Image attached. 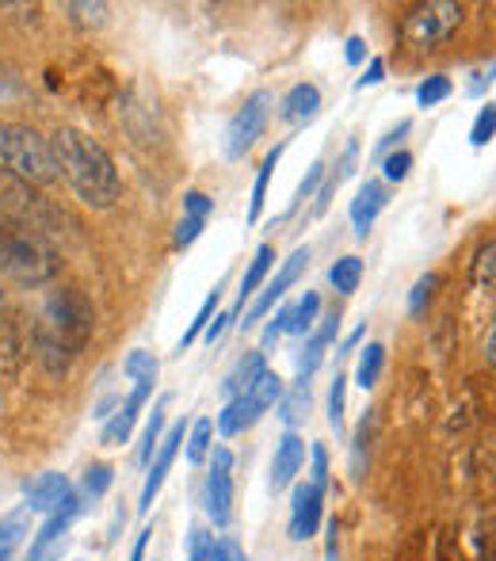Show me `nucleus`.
I'll list each match as a JSON object with an SVG mask.
<instances>
[{
	"instance_id": "obj_1",
	"label": "nucleus",
	"mask_w": 496,
	"mask_h": 561,
	"mask_svg": "<svg viewBox=\"0 0 496 561\" xmlns=\"http://www.w3.org/2000/svg\"><path fill=\"white\" fill-rule=\"evenodd\" d=\"M54 149V164H58V176L69 180V187L77 192V199L92 210H107L115 207L123 184L119 172H115V161L96 138H89L84 130H73V126H61L50 138Z\"/></svg>"
},
{
	"instance_id": "obj_2",
	"label": "nucleus",
	"mask_w": 496,
	"mask_h": 561,
	"mask_svg": "<svg viewBox=\"0 0 496 561\" xmlns=\"http://www.w3.org/2000/svg\"><path fill=\"white\" fill-rule=\"evenodd\" d=\"M96 325L92 302L77 287H66L46 298L43 313L35 321V355L50 375H61L77 355L84 352Z\"/></svg>"
},
{
	"instance_id": "obj_3",
	"label": "nucleus",
	"mask_w": 496,
	"mask_h": 561,
	"mask_svg": "<svg viewBox=\"0 0 496 561\" xmlns=\"http://www.w3.org/2000/svg\"><path fill=\"white\" fill-rule=\"evenodd\" d=\"M0 172L23 184H54L58 164H54L50 138H43L27 123H0Z\"/></svg>"
},
{
	"instance_id": "obj_4",
	"label": "nucleus",
	"mask_w": 496,
	"mask_h": 561,
	"mask_svg": "<svg viewBox=\"0 0 496 561\" xmlns=\"http://www.w3.org/2000/svg\"><path fill=\"white\" fill-rule=\"evenodd\" d=\"M0 267L15 283H46L58 272V252L43 241L31 226L23 222H0Z\"/></svg>"
},
{
	"instance_id": "obj_5",
	"label": "nucleus",
	"mask_w": 496,
	"mask_h": 561,
	"mask_svg": "<svg viewBox=\"0 0 496 561\" xmlns=\"http://www.w3.org/2000/svg\"><path fill=\"white\" fill-rule=\"evenodd\" d=\"M462 23V4H451V0H431V4H420L405 15L401 23V38H405L413 50H436L447 38L459 31Z\"/></svg>"
},
{
	"instance_id": "obj_6",
	"label": "nucleus",
	"mask_w": 496,
	"mask_h": 561,
	"mask_svg": "<svg viewBox=\"0 0 496 561\" xmlns=\"http://www.w3.org/2000/svg\"><path fill=\"white\" fill-rule=\"evenodd\" d=\"M279 398H282V378L275 375V370H264V375L252 382V390L233 398L230 405L218 413V432H222V436H241V432L252 428Z\"/></svg>"
},
{
	"instance_id": "obj_7",
	"label": "nucleus",
	"mask_w": 496,
	"mask_h": 561,
	"mask_svg": "<svg viewBox=\"0 0 496 561\" xmlns=\"http://www.w3.org/2000/svg\"><path fill=\"white\" fill-rule=\"evenodd\" d=\"M203 508L210 524L230 527L233 519V455L230 447H210V470L203 481Z\"/></svg>"
},
{
	"instance_id": "obj_8",
	"label": "nucleus",
	"mask_w": 496,
	"mask_h": 561,
	"mask_svg": "<svg viewBox=\"0 0 496 561\" xmlns=\"http://www.w3.org/2000/svg\"><path fill=\"white\" fill-rule=\"evenodd\" d=\"M267 118H272V92H252L245 104L233 112L230 126H226V157H230V161H241V157L256 146Z\"/></svg>"
},
{
	"instance_id": "obj_9",
	"label": "nucleus",
	"mask_w": 496,
	"mask_h": 561,
	"mask_svg": "<svg viewBox=\"0 0 496 561\" xmlns=\"http://www.w3.org/2000/svg\"><path fill=\"white\" fill-rule=\"evenodd\" d=\"M305 267H310V249H295V252H290V260H282V267L275 272V279L264 287V295H259L256 302L249 306V313H245V321H241V325L252 329L256 321H264L267 313L275 310V302H279V298L287 295V290L295 287L298 279H302Z\"/></svg>"
},
{
	"instance_id": "obj_10",
	"label": "nucleus",
	"mask_w": 496,
	"mask_h": 561,
	"mask_svg": "<svg viewBox=\"0 0 496 561\" xmlns=\"http://www.w3.org/2000/svg\"><path fill=\"white\" fill-rule=\"evenodd\" d=\"M81 493L73 489V496H69L66 504H61L54 516H46V524L38 527V535L31 539V550H27V561H58L61 554V542H66V531L69 524H73L77 516H81Z\"/></svg>"
},
{
	"instance_id": "obj_11",
	"label": "nucleus",
	"mask_w": 496,
	"mask_h": 561,
	"mask_svg": "<svg viewBox=\"0 0 496 561\" xmlns=\"http://www.w3.org/2000/svg\"><path fill=\"white\" fill-rule=\"evenodd\" d=\"M321 508H325V489L313 485V481H302L295 489V504H290V539L295 542H305L318 535L321 527Z\"/></svg>"
},
{
	"instance_id": "obj_12",
	"label": "nucleus",
	"mask_w": 496,
	"mask_h": 561,
	"mask_svg": "<svg viewBox=\"0 0 496 561\" xmlns=\"http://www.w3.org/2000/svg\"><path fill=\"white\" fill-rule=\"evenodd\" d=\"M184 439H187L184 436V421H180V424H172L169 436H164L161 447H157L153 462H149V473H146V485H141V501H138L141 516H146V512L153 508L157 493H161L164 478H169V470H172V458H176V450H180V444H184Z\"/></svg>"
},
{
	"instance_id": "obj_13",
	"label": "nucleus",
	"mask_w": 496,
	"mask_h": 561,
	"mask_svg": "<svg viewBox=\"0 0 496 561\" xmlns=\"http://www.w3.org/2000/svg\"><path fill=\"white\" fill-rule=\"evenodd\" d=\"M69 496H73V485H69L66 473H38V478H31L27 485H23L27 512H46V516H54Z\"/></svg>"
},
{
	"instance_id": "obj_14",
	"label": "nucleus",
	"mask_w": 496,
	"mask_h": 561,
	"mask_svg": "<svg viewBox=\"0 0 496 561\" xmlns=\"http://www.w3.org/2000/svg\"><path fill=\"white\" fill-rule=\"evenodd\" d=\"M149 393H153V386H134V393L119 405V413H115L112 421L104 424V436H100V444H104V447H119V444L130 439L134 421H138V413H141V405L149 401Z\"/></svg>"
},
{
	"instance_id": "obj_15",
	"label": "nucleus",
	"mask_w": 496,
	"mask_h": 561,
	"mask_svg": "<svg viewBox=\"0 0 496 561\" xmlns=\"http://www.w3.org/2000/svg\"><path fill=\"white\" fill-rule=\"evenodd\" d=\"M305 462V439L295 436V432H287V436L275 444V458H272V493H279V489H287L290 481H295V473L302 470Z\"/></svg>"
},
{
	"instance_id": "obj_16",
	"label": "nucleus",
	"mask_w": 496,
	"mask_h": 561,
	"mask_svg": "<svg viewBox=\"0 0 496 561\" xmlns=\"http://www.w3.org/2000/svg\"><path fill=\"white\" fill-rule=\"evenodd\" d=\"M187 561H249V554L241 550V542L215 539L207 527H192V539H187Z\"/></svg>"
},
{
	"instance_id": "obj_17",
	"label": "nucleus",
	"mask_w": 496,
	"mask_h": 561,
	"mask_svg": "<svg viewBox=\"0 0 496 561\" xmlns=\"http://www.w3.org/2000/svg\"><path fill=\"white\" fill-rule=\"evenodd\" d=\"M385 203H390V192H385V184H378V180H367L364 187H359V195L351 199V226H356V237H367L378 222V215L385 210Z\"/></svg>"
},
{
	"instance_id": "obj_18",
	"label": "nucleus",
	"mask_w": 496,
	"mask_h": 561,
	"mask_svg": "<svg viewBox=\"0 0 496 561\" xmlns=\"http://www.w3.org/2000/svg\"><path fill=\"white\" fill-rule=\"evenodd\" d=\"M336 333H341V318H325V325L318 329V333H310V340L302 344V352H298V382H310L313 370L321 367V359H325L328 344L336 340Z\"/></svg>"
},
{
	"instance_id": "obj_19",
	"label": "nucleus",
	"mask_w": 496,
	"mask_h": 561,
	"mask_svg": "<svg viewBox=\"0 0 496 561\" xmlns=\"http://www.w3.org/2000/svg\"><path fill=\"white\" fill-rule=\"evenodd\" d=\"M321 115V92H318V84H295V89L282 96V104H279V118L282 123H290V126H305V123H313V118Z\"/></svg>"
},
{
	"instance_id": "obj_20",
	"label": "nucleus",
	"mask_w": 496,
	"mask_h": 561,
	"mask_svg": "<svg viewBox=\"0 0 496 561\" xmlns=\"http://www.w3.org/2000/svg\"><path fill=\"white\" fill-rule=\"evenodd\" d=\"M272 264H275V249H272V244H259L256 256H252V264H249V272H245V279H241L238 306H233V310H230V318H233V321H238V313L245 310V302H249V298L259 290V283L267 279V272H272Z\"/></svg>"
},
{
	"instance_id": "obj_21",
	"label": "nucleus",
	"mask_w": 496,
	"mask_h": 561,
	"mask_svg": "<svg viewBox=\"0 0 496 561\" xmlns=\"http://www.w3.org/2000/svg\"><path fill=\"white\" fill-rule=\"evenodd\" d=\"M267 370V363H264V352H245L238 363H233V370L226 375V382H222V390L230 393V401L233 398H241L245 390H252V382H256L259 375Z\"/></svg>"
},
{
	"instance_id": "obj_22",
	"label": "nucleus",
	"mask_w": 496,
	"mask_h": 561,
	"mask_svg": "<svg viewBox=\"0 0 496 561\" xmlns=\"http://www.w3.org/2000/svg\"><path fill=\"white\" fill-rule=\"evenodd\" d=\"M310 409H313L310 382H295L290 390H282V398H279V421L287 424V428H298V424H305Z\"/></svg>"
},
{
	"instance_id": "obj_23",
	"label": "nucleus",
	"mask_w": 496,
	"mask_h": 561,
	"mask_svg": "<svg viewBox=\"0 0 496 561\" xmlns=\"http://www.w3.org/2000/svg\"><path fill=\"white\" fill-rule=\"evenodd\" d=\"M279 157H282V146H275L272 153L264 157V164H259L256 184H252V199H249V226H256V222H259V215H264L267 184H272V172H275V164H279Z\"/></svg>"
},
{
	"instance_id": "obj_24",
	"label": "nucleus",
	"mask_w": 496,
	"mask_h": 561,
	"mask_svg": "<svg viewBox=\"0 0 496 561\" xmlns=\"http://www.w3.org/2000/svg\"><path fill=\"white\" fill-rule=\"evenodd\" d=\"M318 313H321V295H318V290H305V295L298 298L295 306H290V329H287V333L310 336L313 333V321H318Z\"/></svg>"
},
{
	"instance_id": "obj_25",
	"label": "nucleus",
	"mask_w": 496,
	"mask_h": 561,
	"mask_svg": "<svg viewBox=\"0 0 496 561\" xmlns=\"http://www.w3.org/2000/svg\"><path fill=\"white\" fill-rule=\"evenodd\" d=\"M382 367H385V344H367L364 352H359V363H356V382L364 386V390H374L378 378H382Z\"/></svg>"
},
{
	"instance_id": "obj_26",
	"label": "nucleus",
	"mask_w": 496,
	"mask_h": 561,
	"mask_svg": "<svg viewBox=\"0 0 496 561\" xmlns=\"http://www.w3.org/2000/svg\"><path fill=\"white\" fill-rule=\"evenodd\" d=\"M157 355L153 352H141V347H134L130 355L123 359V375L130 378L134 386H153L157 382Z\"/></svg>"
},
{
	"instance_id": "obj_27",
	"label": "nucleus",
	"mask_w": 496,
	"mask_h": 561,
	"mask_svg": "<svg viewBox=\"0 0 496 561\" xmlns=\"http://www.w3.org/2000/svg\"><path fill=\"white\" fill-rule=\"evenodd\" d=\"M210 439H215V421H207V416H203V421L192 424V432H187V439H184V444H187V462H195V466L207 462L210 447H215Z\"/></svg>"
},
{
	"instance_id": "obj_28",
	"label": "nucleus",
	"mask_w": 496,
	"mask_h": 561,
	"mask_svg": "<svg viewBox=\"0 0 496 561\" xmlns=\"http://www.w3.org/2000/svg\"><path fill=\"white\" fill-rule=\"evenodd\" d=\"M164 413H169V398H157V405H153V416H149V424H146V436H141V450H138V458L141 462H153V455H157V447H161V428H164Z\"/></svg>"
},
{
	"instance_id": "obj_29",
	"label": "nucleus",
	"mask_w": 496,
	"mask_h": 561,
	"mask_svg": "<svg viewBox=\"0 0 496 561\" xmlns=\"http://www.w3.org/2000/svg\"><path fill=\"white\" fill-rule=\"evenodd\" d=\"M328 279H333V287L341 290V295H351V290L359 287V279H364V260H359V256H341L333 264V272H328Z\"/></svg>"
},
{
	"instance_id": "obj_30",
	"label": "nucleus",
	"mask_w": 496,
	"mask_h": 561,
	"mask_svg": "<svg viewBox=\"0 0 496 561\" xmlns=\"http://www.w3.org/2000/svg\"><path fill=\"white\" fill-rule=\"evenodd\" d=\"M23 535H27V516H23V512L0 519V561H8L15 554V547L23 542Z\"/></svg>"
},
{
	"instance_id": "obj_31",
	"label": "nucleus",
	"mask_w": 496,
	"mask_h": 561,
	"mask_svg": "<svg viewBox=\"0 0 496 561\" xmlns=\"http://www.w3.org/2000/svg\"><path fill=\"white\" fill-rule=\"evenodd\" d=\"M218 298H222V290H210V295H207V302H203V306H199V313H195V321H192V325H187V333L180 336V347H176V352H187V347H192L195 340L203 336V329H207L210 313L218 310Z\"/></svg>"
},
{
	"instance_id": "obj_32",
	"label": "nucleus",
	"mask_w": 496,
	"mask_h": 561,
	"mask_svg": "<svg viewBox=\"0 0 496 561\" xmlns=\"http://www.w3.org/2000/svg\"><path fill=\"white\" fill-rule=\"evenodd\" d=\"M107 485H112V466L96 462L84 470V485H81V501H100V496L107 493Z\"/></svg>"
},
{
	"instance_id": "obj_33",
	"label": "nucleus",
	"mask_w": 496,
	"mask_h": 561,
	"mask_svg": "<svg viewBox=\"0 0 496 561\" xmlns=\"http://www.w3.org/2000/svg\"><path fill=\"white\" fill-rule=\"evenodd\" d=\"M447 96H451V81H447L443 73L428 77V81H420V89H416V104L420 107H436V104H443Z\"/></svg>"
},
{
	"instance_id": "obj_34",
	"label": "nucleus",
	"mask_w": 496,
	"mask_h": 561,
	"mask_svg": "<svg viewBox=\"0 0 496 561\" xmlns=\"http://www.w3.org/2000/svg\"><path fill=\"white\" fill-rule=\"evenodd\" d=\"M344 393H348V378L336 375L333 386H328V424L336 432H344Z\"/></svg>"
},
{
	"instance_id": "obj_35",
	"label": "nucleus",
	"mask_w": 496,
	"mask_h": 561,
	"mask_svg": "<svg viewBox=\"0 0 496 561\" xmlns=\"http://www.w3.org/2000/svg\"><path fill=\"white\" fill-rule=\"evenodd\" d=\"M474 283L485 287V283H496V241L482 244L474 256Z\"/></svg>"
},
{
	"instance_id": "obj_36",
	"label": "nucleus",
	"mask_w": 496,
	"mask_h": 561,
	"mask_svg": "<svg viewBox=\"0 0 496 561\" xmlns=\"http://www.w3.org/2000/svg\"><path fill=\"white\" fill-rule=\"evenodd\" d=\"M436 275H424L420 283L413 287V295H408V313L413 318H424V310H428V302H431V295H436Z\"/></svg>"
},
{
	"instance_id": "obj_37",
	"label": "nucleus",
	"mask_w": 496,
	"mask_h": 561,
	"mask_svg": "<svg viewBox=\"0 0 496 561\" xmlns=\"http://www.w3.org/2000/svg\"><path fill=\"white\" fill-rule=\"evenodd\" d=\"M493 134H496V104H489V107H482V112H477L474 126H470V141H474V146H485Z\"/></svg>"
},
{
	"instance_id": "obj_38",
	"label": "nucleus",
	"mask_w": 496,
	"mask_h": 561,
	"mask_svg": "<svg viewBox=\"0 0 496 561\" xmlns=\"http://www.w3.org/2000/svg\"><path fill=\"white\" fill-rule=\"evenodd\" d=\"M325 180V161H313L310 164V172H305V180L298 184V192H295V203H290V210H298L305 199H310L313 192H318V184Z\"/></svg>"
},
{
	"instance_id": "obj_39",
	"label": "nucleus",
	"mask_w": 496,
	"mask_h": 561,
	"mask_svg": "<svg viewBox=\"0 0 496 561\" xmlns=\"http://www.w3.org/2000/svg\"><path fill=\"white\" fill-rule=\"evenodd\" d=\"M382 169H385V180H390V184H401V180L408 176V169H413V153H405V149H401V153H390Z\"/></svg>"
},
{
	"instance_id": "obj_40",
	"label": "nucleus",
	"mask_w": 496,
	"mask_h": 561,
	"mask_svg": "<svg viewBox=\"0 0 496 561\" xmlns=\"http://www.w3.org/2000/svg\"><path fill=\"white\" fill-rule=\"evenodd\" d=\"M371 432H374V413H367L364 424H359V436H356V458H351L356 478H359V470H364V455H367V447H371Z\"/></svg>"
},
{
	"instance_id": "obj_41",
	"label": "nucleus",
	"mask_w": 496,
	"mask_h": 561,
	"mask_svg": "<svg viewBox=\"0 0 496 561\" xmlns=\"http://www.w3.org/2000/svg\"><path fill=\"white\" fill-rule=\"evenodd\" d=\"M203 226H207V218H192V215L180 218V226H176V249H187V244L199 241Z\"/></svg>"
},
{
	"instance_id": "obj_42",
	"label": "nucleus",
	"mask_w": 496,
	"mask_h": 561,
	"mask_svg": "<svg viewBox=\"0 0 496 561\" xmlns=\"http://www.w3.org/2000/svg\"><path fill=\"white\" fill-rule=\"evenodd\" d=\"M310 455H313L310 481H313V485H321V489H325V481H328V450L321 447V444H313V447H310Z\"/></svg>"
},
{
	"instance_id": "obj_43",
	"label": "nucleus",
	"mask_w": 496,
	"mask_h": 561,
	"mask_svg": "<svg viewBox=\"0 0 496 561\" xmlns=\"http://www.w3.org/2000/svg\"><path fill=\"white\" fill-rule=\"evenodd\" d=\"M210 210H215V203H210L203 192H187V195H184V215H192V218H210Z\"/></svg>"
},
{
	"instance_id": "obj_44",
	"label": "nucleus",
	"mask_w": 496,
	"mask_h": 561,
	"mask_svg": "<svg viewBox=\"0 0 496 561\" xmlns=\"http://www.w3.org/2000/svg\"><path fill=\"white\" fill-rule=\"evenodd\" d=\"M287 329H290V306H282V310L275 313V321H272V325L264 329V347H272L275 340H279L282 333H287Z\"/></svg>"
},
{
	"instance_id": "obj_45",
	"label": "nucleus",
	"mask_w": 496,
	"mask_h": 561,
	"mask_svg": "<svg viewBox=\"0 0 496 561\" xmlns=\"http://www.w3.org/2000/svg\"><path fill=\"white\" fill-rule=\"evenodd\" d=\"M382 77H385V61L374 58L371 66H367V73L356 81V89H371V84H382Z\"/></svg>"
},
{
	"instance_id": "obj_46",
	"label": "nucleus",
	"mask_w": 496,
	"mask_h": 561,
	"mask_svg": "<svg viewBox=\"0 0 496 561\" xmlns=\"http://www.w3.org/2000/svg\"><path fill=\"white\" fill-rule=\"evenodd\" d=\"M408 130H413V123H408V118H405V123H397V126H393V130H390V134H385V138H382V146H378V153H382V149H390L393 141H401V138H405Z\"/></svg>"
},
{
	"instance_id": "obj_47",
	"label": "nucleus",
	"mask_w": 496,
	"mask_h": 561,
	"mask_svg": "<svg viewBox=\"0 0 496 561\" xmlns=\"http://www.w3.org/2000/svg\"><path fill=\"white\" fill-rule=\"evenodd\" d=\"M367 58V46H364V38H348V61H351V66H359V61H364Z\"/></svg>"
},
{
	"instance_id": "obj_48",
	"label": "nucleus",
	"mask_w": 496,
	"mask_h": 561,
	"mask_svg": "<svg viewBox=\"0 0 496 561\" xmlns=\"http://www.w3.org/2000/svg\"><path fill=\"white\" fill-rule=\"evenodd\" d=\"M493 81H496V61H493V69H489V73H477V81L470 84V92H474V96H482V92L489 89Z\"/></svg>"
},
{
	"instance_id": "obj_49",
	"label": "nucleus",
	"mask_w": 496,
	"mask_h": 561,
	"mask_svg": "<svg viewBox=\"0 0 496 561\" xmlns=\"http://www.w3.org/2000/svg\"><path fill=\"white\" fill-rule=\"evenodd\" d=\"M230 321H233V318H230V310H226V313H222V318H218V321H215V325H210V329H207V344H215V340H218V336H222V333H226V325H230Z\"/></svg>"
},
{
	"instance_id": "obj_50",
	"label": "nucleus",
	"mask_w": 496,
	"mask_h": 561,
	"mask_svg": "<svg viewBox=\"0 0 496 561\" xmlns=\"http://www.w3.org/2000/svg\"><path fill=\"white\" fill-rule=\"evenodd\" d=\"M485 359H489V367H496V313H493L489 336H485Z\"/></svg>"
},
{
	"instance_id": "obj_51",
	"label": "nucleus",
	"mask_w": 496,
	"mask_h": 561,
	"mask_svg": "<svg viewBox=\"0 0 496 561\" xmlns=\"http://www.w3.org/2000/svg\"><path fill=\"white\" fill-rule=\"evenodd\" d=\"M149 535H153V531H141V535H138V539H134L130 561H146V547H149Z\"/></svg>"
},
{
	"instance_id": "obj_52",
	"label": "nucleus",
	"mask_w": 496,
	"mask_h": 561,
	"mask_svg": "<svg viewBox=\"0 0 496 561\" xmlns=\"http://www.w3.org/2000/svg\"><path fill=\"white\" fill-rule=\"evenodd\" d=\"M364 333H367V325H359V329H356V333H351L348 340H344V347H341V352H336V355H348V352H351V347H356V344H359V340H364Z\"/></svg>"
}]
</instances>
